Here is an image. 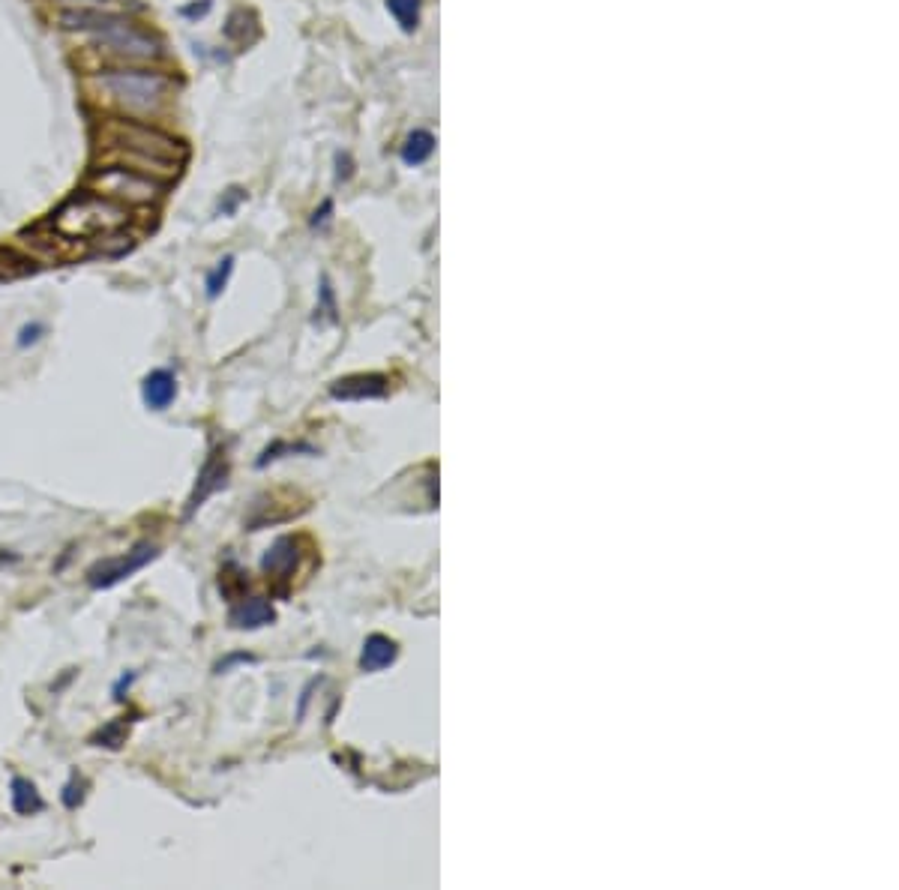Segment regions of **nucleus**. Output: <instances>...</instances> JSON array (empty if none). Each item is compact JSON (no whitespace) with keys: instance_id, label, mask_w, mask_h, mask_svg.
I'll list each match as a JSON object with an SVG mask.
<instances>
[{"instance_id":"obj_1","label":"nucleus","mask_w":899,"mask_h":890,"mask_svg":"<svg viewBox=\"0 0 899 890\" xmlns=\"http://www.w3.org/2000/svg\"><path fill=\"white\" fill-rule=\"evenodd\" d=\"M126 222H129L126 204H117L96 192L72 195L51 219L54 231L69 240H102L117 234Z\"/></svg>"},{"instance_id":"obj_2","label":"nucleus","mask_w":899,"mask_h":890,"mask_svg":"<svg viewBox=\"0 0 899 890\" xmlns=\"http://www.w3.org/2000/svg\"><path fill=\"white\" fill-rule=\"evenodd\" d=\"M108 135L114 144H120L126 153L123 156H147V159H162V162H183L186 159V144L156 126L147 123H126L114 120L108 123Z\"/></svg>"},{"instance_id":"obj_3","label":"nucleus","mask_w":899,"mask_h":890,"mask_svg":"<svg viewBox=\"0 0 899 890\" xmlns=\"http://www.w3.org/2000/svg\"><path fill=\"white\" fill-rule=\"evenodd\" d=\"M117 102L129 105V108H156L168 90H171V78L162 72H144V69H111L102 72L96 78Z\"/></svg>"},{"instance_id":"obj_4","label":"nucleus","mask_w":899,"mask_h":890,"mask_svg":"<svg viewBox=\"0 0 899 890\" xmlns=\"http://www.w3.org/2000/svg\"><path fill=\"white\" fill-rule=\"evenodd\" d=\"M90 189L96 195H105L129 207V204H153L165 192V183L126 165H108L90 177Z\"/></svg>"},{"instance_id":"obj_5","label":"nucleus","mask_w":899,"mask_h":890,"mask_svg":"<svg viewBox=\"0 0 899 890\" xmlns=\"http://www.w3.org/2000/svg\"><path fill=\"white\" fill-rule=\"evenodd\" d=\"M156 555H159V546L150 543V540H141V543H135V546H132L129 552H123V555L96 561V564L87 570V585H90L93 591H108V588H114V585L132 579V576H135L138 570H144Z\"/></svg>"},{"instance_id":"obj_6","label":"nucleus","mask_w":899,"mask_h":890,"mask_svg":"<svg viewBox=\"0 0 899 890\" xmlns=\"http://www.w3.org/2000/svg\"><path fill=\"white\" fill-rule=\"evenodd\" d=\"M102 45H108L111 51L117 54H126V57H138V60H153L162 54V42L156 36H150L147 30H138L129 18L93 33Z\"/></svg>"},{"instance_id":"obj_7","label":"nucleus","mask_w":899,"mask_h":890,"mask_svg":"<svg viewBox=\"0 0 899 890\" xmlns=\"http://www.w3.org/2000/svg\"><path fill=\"white\" fill-rule=\"evenodd\" d=\"M228 474H231L228 450H225V447H216V450L207 456V462L201 465L198 477H195V486H192V492H189V498H186L183 519H192V516L198 513V507H201L207 498H213L219 489H225V483H228Z\"/></svg>"},{"instance_id":"obj_8","label":"nucleus","mask_w":899,"mask_h":890,"mask_svg":"<svg viewBox=\"0 0 899 890\" xmlns=\"http://www.w3.org/2000/svg\"><path fill=\"white\" fill-rule=\"evenodd\" d=\"M297 564H300V540L291 537V534H285V537H279V540L264 552V558H261V573H264L273 585H279V591H288V582L294 579Z\"/></svg>"},{"instance_id":"obj_9","label":"nucleus","mask_w":899,"mask_h":890,"mask_svg":"<svg viewBox=\"0 0 899 890\" xmlns=\"http://www.w3.org/2000/svg\"><path fill=\"white\" fill-rule=\"evenodd\" d=\"M390 393V378L378 372H360L348 375L330 384V396L339 402H366V399H384Z\"/></svg>"},{"instance_id":"obj_10","label":"nucleus","mask_w":899,"mask_h":890,"mask_svg":"<svg viewBox=\"0 0 899 890\" xmlns=\"http://www.w3.org/2000/svg\"><path fill=\"white\" fill-rule=\"evenodd\" d=\"M273 621H276V609L264 597H249V600L243 597L240 603H234L228 609V624L234 630H261Z\"/></svg>"},{"instance_id":"obj_11","label":"nucleus","mask_w":899,"mask_h":890,"mask_svg":"<svg viewBox=\"0 0 899 890\" xmlns=\"http://www.w3.org/2000/svg\"><path fill=\"white\" fill-rule=\"evenodd\" d=\"M177 396V378L171 369H153L141 381V399L150 411H165Z\"/></svg>"},{"instance_id":"obj_12","label":"nucleus","mask_w":899,"mask_h":890,"mask_svg":"<svg viewBox=\"0 0 899 890\" xmlns=\"http://www.w3.org/2000/svg\"><path fill=\"white\" fill-rule=\"evenodd\" d=\"M123 21L120 12H102V9H63L60 12V24L66 30H87V33H99L111 24Z\"/></svg>"},{"instance_id":"obj_13","label":"nucleus","mask_w":899,"mask_h":890,"mask_svg":"<svg viewBox=\"0 0 899 890\" xmlns=\"http://www.w3.org/2000/svg\"><path fill=\"white\" fill-rule=\"evenodd\" d=\"M396 657H399L396 642L387 639V636H381V633H375V636H369L366 645H363L360 669H363V672H381V669H387L390 663H396Z\"/></svg>"},{"instance_id":"obj_14","label":"nucleus","mask_w":899,"mask_h":890,"mask_svg":"<svg viewBox=\"0 0 899 890\" xmlns=\"http://www.w3.org/2000/svg\"><path fill=\"white\" fill-rule=\"evenodd\" d=\"M9 804H12L15 816H24V819L45 810V801H42L36 783L27 780V777H12V783H9Z\"/></svg>"},{"instance_id":"obj_15","label":"nucleus","mask_w":899,"mask_h":890,"mask_svg":"<svg viewBox=\"0 0 899 890\" xmlns=\"http://www.w3.org/2000/svg\"><path fill=\"white\" fill-rule=\"evenodd\" d=\"M126 738H129V726H126L123 717H117V720H108L105 726H99V729L87 738V744H90V747H102V750L117 753V750L126 744Z\"/></svg>"},{"instance_id":"obj_16","label":"nucleus","mask_w":899,"mask_h":890,"mask_svg":"<svg viewBox=\"0 0 899 890\" xmlns=\"http://www.w3.org/2000/svg\"><path fill=\"white\" fill-rule=\"evenodd\" d=\"M432 150H435L432 132L417 129V132L408 135V141H405V147H402V159H405L408 165H420V162H426V159L432 156Z\"/></svg>"},{"instance_id":"obj_17","label":"nucleus","mask_w":899,"mask_h":890,"mask_svg":"<svg viewBox=\"0 0 899 890\" xmlns=\"http://www.w3.org/2000/svg\"><path fill=\"white\" fill-rule=\"evenodd\" d=\"M36 270H39V267H36L33 258L21 255V252H15V249H0V282H3V279H21V276H27V273H36Z\"/></svg>"},{"instance_id":"obj_18","label":"nucleus","mask_w":899,"mask_h":890,"mask_svg":"<svg viewBox=\"0 0 899 890\" xmlns=\"http://www.w3.org/2000/svg\"><path fill=\"white\" fill-rule=\"evenodd\" d=\"M288 453H315V447L309 444H291V441H273L270 447L261 450V456L255 459V468H267L276 459H285Z\"/></svg>"},{"instance_id":"obj_19","label":"nucleus","mask_w":899,"mask_h":890,"mask_svg":"<svg viewBox=\"0 0 899 890\" xmlns=\"http://www.w3.org/2000/svg\"><path fill=\"white\" fill-rule=\"evenodd\" d=\"M231 270H234V255H225V258L213 267V273L207 276V297H210V300H216V297L225 291V285H228V279H231Z\"/></svg>"},{"instance_id":"obj_20","label":"nucleus","mask_w":899,"mask_h":890,"mask_svg":"<svg viewBox=\"0 0 899 890\" xmlns=\"http://www.w3.org/2000/svg\"><path fill=\"white\" fill-rule=\"evenodd\" d=\"M84 798H87V780L72 771L69 780H66V786H63V792H60V801H63L66 810H78L84 804Z\"/></svg>"},{"instance_id":"obj_21","label":"nucleus","mask_w":899,"mask_h":890,"mask_svg":"<svg viewBox=\"0 0 899 890\" xmlns=\"http://www.w3.org/2000/svg\"><path fill=\"white\" fill-rule=\"evenodd\" d=\"M390 12L399 18L402 30H414L420 18V0H387Z\"/></svg>"},{"instance_id":"obj_22","label":"nucleus","mask_w":899,"mask_h":890,"mask_svg":"<svg viewBox=\"0 0 899 890\" xmlns=\"http://www.w3.org/2000/svg\"><path fill=\"white\" fill-rule=\"evenodd\" d=\"M42 333H45V324H39V321L24 324V327L18 330V348H27V345H33V342H39Z\"/></svg>"},{"instance_id":"obj_23","label":"nucleus","mask_w":899,"mask_h":890,"mask_svg":"<svg viewBox=\"0 0 899 890\" xmlns=\"http://www.w3.org/2000/svg\"><path fill=\"white\" fill-rule=\"evenodd\" d=\"M237 663H255V657H252V654H231V657H225V660H219V663H216V675L228 672V669H231V666H237Z\"/></svg>"},{"instance_id":"obj_24","label":"nucleus","mask_w":899,"mask_h":890,"mask_svg":"<svg viewBox=\"0 0 899 890\" xmlns=\"http://www.w3.org/2000/svg\"><path fill=\"white\" fill-rule=\"evenodd\" d=\"M240 201H243V189H237V186H234V189H228V198H225V201H219V210H222V213H234Z\"/></svg>"},{"instance_id":"obj_25","label":"nucleus","mask_w":899,"mask_h":890,"mask_svg":"<svg viewBox=\"0 0 899 890\" xmlns=\"http://www.w3.org/2000/svg\"><path fill=\"white\" fill-rule=\"evenodd\" d=\"M57 3H66V6H72V9H99V6H105L108 0H57Z\"/></svg>"},{"instance_id":"obj_26","label":"nucleus","mask_w":899,"mask_h":890,"mask_svg":"<svg viewBox=\"0 0 899 890\" xmlns=\"http://www.w3.org/2000/svg\"><path fill=\"white\" fill-rule=\"evenodd\" d=\"M330 213H333V201H324L321 204V210H315V216H312V225L318 228V225H324L327 219H330Z\"/></svg>"},{"instance_id":"obj_27","label":"nucleus","mask_w":899,"mask_h":890,"mask_svg":"<svg viewBox=\"0 0 899 890\" xmlns=\"http://www.w3.org/2000/svg\"><path fill=\"white\" fill-rule=\"evenodd\" d=\"M132 681H135V672L123 675V678L114 684V699H117V702H123V690H129V687H132Z\"/></svg>"},{"instance_id":"obj_28","label":"nucleus","mask_w":899,"mask_h":890,"mask_svg":"<svg viewBox=\"0 0 899 890\" xmlns=\"http://www.w3.org/2000/svg\"><path fill=\"white\" fill-rule=\"evenodd\" d=\"M21 561V555H15V552H6V549H0V570L3 567H12V564H18Z\"/></svg>"},{"instance_id":"obj_29","label":"nucleus","mask_w":899,"mask_h":890,"mask_svg":"<svg viewBox=\"0 0 899 890\" xmlns=\"http://www.w3.org/2000/svg\"><path fill=\"white\" fill-rule=\"evenodd\" d=\"M207 9H210V0H204L201 6H186V9H183V15H204Z\"/></svg>"}]
</instances>
